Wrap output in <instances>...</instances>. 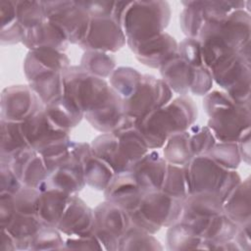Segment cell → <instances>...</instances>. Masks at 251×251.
<instances>
[{"mask_svg": "<svg viewBox=\"0 0 251 251\" xmlns=\"http://www.w3.org/2000/svg\"><path fill=\"white\" fill-rule=\"evenodd\" d=\"M44 108L29 85H12L1 94V120L23 123Z\"/></svg>", "mask_w": 251, "mask_h": 251, "instance_id": "8fae6325", "label": "cell"}, {"mask_svg": "<svg viewBox=\"0 0 251 251\" xmlns=\"http://www.w3.org/2000/svg\"><path fill=\"white\" fill-rule=\"evenodd\" d=\"M203 107L209 121L207 126L220 142H238L250 132V105L235 102L226 92L207 93Z\"/></svg>", "mask_w": 251, "mask_h": 251, "instance_id": "7a4b0ae2", "label": "cell"}, {"mask_svg": "<svg viewBox=\"0 0 251 251\" xmlns=\"http://www.w3.org/2000/svg\"><path fill=\"white\" fill-rule=\"evenodd\" d=\"M208 69L213 80L226 91L250 83V55L229 51L220 56Z\"/></svg>", "mask_w": 251, "mask_h": 251, "instance_id": "4fadbf2b", "label": "cell"}, {"mask_svg": "<svg viewBox=\"0 0 251 251\" xmlns=\"http://www.w3.org/2000/svg\"><path fill=\"white\" fill-rule=\"evenodd\" d=\"M224 200L215 192L201 191L190 193L182 201L183 217L208 218L224 213Z\"/></svg>", "mask_w": 251, "mask_h": 251, "instance_id": "484cf974", "label": "cell"}, {"mask_svg": "<svg viewBox=\"0 0 251 251\" xmlns=\"http://www.w3.org/2000/svg\"><path fill=\"white\" fill-rule=\"evenodd\" d=\"M144 192L137 184L130 172L115 174L112 180L104 190V196L126 212L137 209Z\"/></svg>", "mask_w": 251, "mask_h": 251, "instance_id": "ffe728a7", "label": "cell"}, {"mask_svg": "<svg viewBox=\"0 0 251 251\" xmlns=\"http://www.w3.org/2000/svg\"><path fill=\"white\" fill-rule=\"evenodd\" d=\"M238 148L241 159L249 164L250 160V132L246 133L238 142Z\"/></svg>", "mask_w": 251, "mask_h": 251, "instance_id": "816d5d0a", "label": "cell"}, {"mask_svg": "<svg viewBox=\"0 0 251 251\" xmlns=\"http://www.w3.org/2000/svg\"><path fill=\"white\" fill-rule=\"evenodd\" d=\"M197 39L201 43L213 42L249 55L250 16L244 10H234L223 17L207 20Z\"/></svg>", "mask_w": 251, "mask_h": 251, "instance_id": "5b68a950", "label": "cell"}, {"mask_svg": "<svg viewBox=\"0 0 251 251\" xmlns=\"http://www.w3.org/2000/svg\"><path fill=\"white\" fill-rule=\"evenodd\" d=\"M173 98V91L161 78L142 75L135 92L124 100V110L134 122L148 113L167 105Z\"/></svg>", "mask_w": 251, "mask_h": 251, "instance_id": "9c48e42d", "label": "cell"}, {"mask_svg": "<svg viewBox=\"0 0 251 251\" xmlns=\"http://www.w3.org/2000/svg\"><path fill=\"white\" fill-rule=\"evenodd\" d=\"M70 67V59L61 51L53 49L29 50L25 62V75L29 81L46 75L62 73Z\"/></svg>", "mask_w": 251, "mask_h": 251, "instance_id": "44dd1931", "label": "cell"}, {"mask_svg": "<svg viewBox=\"0 0 251 251\" xmlns=\"http://www.w3.org/2000/svg\"><path fill=\"white\" fill-rule=\"evenodd\" d=\"M76 149L85 183L92 188L104 191L115 176L114 171L105 161L93 153L90 144L78 142Z\"/></svg>", "mask_w": 251, "mask_h": 251, "instance_id": "603a6c76", "label": "cell"}, {"mask_svg": "<svg viewBox=\"0 0 251 251\" xmlns=\"http://www.w3.org/2000/svg\"><path fill=\"white\" fill-rule=\"evenodd\" d=\"M178 55L191 66L204 65L202 60L201 42L197 38L186 37L178 44Z\"/></svg>", "mask_w": 251, "mask_h": 251, "instance_id": "7bdbcfd3", "label": "cell"}, {"mask_svg": "<svg viewBox=\"0 0 251 251\" xmlns=\"http://www.w3.org/2000/svg\"><path fill=\"white\" fill-rule=\"evenodd\" d=\"M197 107L187 95L170 101L136 120L134 126L145 139L150 150L161 148L175 133L189 128L197 119Z\"/></svg>", "mask_w": 251, "mask_h": 251, "instance_id": "6da1fadb", "label": "cell"}, {"mask_svg": "<svg viewBox=\"0 0 251 251\" xmlns=\"http://www.w3.org/2000/svg\"><path fill=\"white\" fill-rule=\"evenodd\" d=\"M22 128L30 147L38 153L49 145L70 137V131L58 127L50 120L44 108L23 122Z\"/></svg>", "mask_w": 251, "mask_h": 251, "instance_id": "2e32d148", "label": "cell"}, {"mask_svg": "<svg viewBox=\"0 0 251 251\" xmlns=\"http://www.w3.org/2000/svg\"><path fill=\"white\" fill-rule=\"evenodd\" d=\"M43 226V222L38 216L24 215L16 211L6 229L14 237L17 250L29 249L30 241L37 230Z\"/></svg>", "mask_w": 251, "mask_h": 251, "instance_id": "4dcf8cb0", "label": "cell"}, {"mask_svg": "<svg viewBox=\"0 0 251 251\" xmlns=\"http://www.w3.org/2000/svg\"><path fill=\"white\" fill-rule=\"evenodd\" d=\"M184 8L179 16L180 27L187 37L197 38L199 32L207 21L206 14L199 1L182 2Z\"/></svg>", "mask_w": 251, "mask_h": 251, "instance_id": "d590c367", "label": "cell"}, {"mask_svg": "<svg viewBox=\"0 0 251 251\" xmlns=\"http://www.w3.org/2000/svg\"><path fill=\"white\" fill-rule=\"evenodd\" d=\"M79 4L91 18H108L113 17L116 2L86 1Z\"/></svg>", "mask_w": 251, "mask_h": 251, "instance_id": "bcb514c9", "label": "cell"}, {"mask_svg": "<svg viewBox=\"0 0 251 251\" xmlns=\"http://www.w3.org/2000/svg\"><path fill=\"white\" fill-rule=\"evenodd\" d=\"M65 248L69 249H104L103 245L93 233L87 236H71L65 241Z\"/></svg>", "mask_w": 251, "mask_h": 251, "instance_id": "7dc6e473", "label": "cell"}, {"mask_svg": "<svg viewBox=\"0 0 251 251\" xmlns=\"http://www.w3.org/2000/svg\"><path fill=\"white\" fill-rule=\"evenodd\" d=\"M0 173H1V192L0 193H9L16 194L24 185L13 172L11 167L7 163L0 162Z\"/></svg>", "mask_w": 251, "mask_h": 251, "instance_id": "f6af8a7d", "label": "cell"}, {"mask_svg": "<svg viewBox=\"0 0 251 251\" xmlns=\"http://www.w3.org/2000/svg\"><path fill=\"white\" fill-rule=\"evenodd\" d=\"M93 212L94 234L104 249L118 250L120 239L130 226L127 212L107 200L100 203Z\"/></svg>", "mask_w": 251, "mask_h": 251, "instance_id": "30bf717a", "label": "cell"}, {"mask_svg": "<svg viewBox=\"0 0 251 251\" xmlns=\"http://www.w3.org/2000/svg\"><path fill=\"white\" fill-rule=\"evenodd\" d=\"M85 184L82 167L77 156L76 142H75V157L51 172L39 190L54 188L72 195L79 192Z\"/></svg>", "mask_w": 251, "mask_h": 251, "instance_id": "7402d4cb", "label": "cell"}, {"mask_svg": "<svg viewBox=\"0 0 251 251\" xmlns=\"http://www.w3.org/2000/svg\"><path fill=\"white\" fill-rule=\"evenodd\" d=\"M16 213L13 195L9 193H0V223L1 227L5 228L12 221Z\"/></svg>", "mask_w": 251, "mask_h": 251, "instance_id": "c3c4849f", "label": "cell"}, {"mask_svg": "<svg viewBox=\"0 0 251 251\" xmlns=\"http://www.w3.org/2000/svg\"><path fill=\"white\" fill-rule=\"evenodd\" d=\"M64 93L79 107L83 114L104 105L115 90L99 76L83 71L79 66H70L63 72Z\"/></svg>", "mask_w": 251, "mask_h": 251, "instance_id": "8992f818", "label": "cell"}, {"mask_svg": "<svg viewBox=\"0 0 251 251\" xmlns=\"http://www.w3.org/2000/svg\"><path fill=\"white\" fill-rule=\"evenodd\" d=\"M215 144L216 139L208 126L192 125L168 138L164 145V158L169 164L183 167L194 157L207 154Z\"/></svg>", "mask_w": 251, "mask_h": 251, "instance_id": "52a82bcc", "label": "cell"}, {"mask_svg": "<svg viewBox=\"0 0 251 251\" xmlns=\"http://www.w3.org/2000/svg\"><path fill=\"white\" fill-rule=\"evenodd\" d=\"M56 227L61 233L69 236L93 234L94 212L76 194H72L67 209Z\"/></svg>", "mask_w": 251, "mask_h": 251, "instance_id": "ac0fdd59", "label": "cell"}, {"mask_svg": "<svg viewBox=\"0 0 251 251\" xmlns=\"http://www.w3.org/2000/svg\"><path fill=\"white\" fill-rule=\"evenodd\" d=\"M126 42L121 24L113 17L91 18L88 33L79 45L85 51L117 52Z\"/></svg>", "mask_w": 251, "mask_h": 251, "instance_id": "7c38bea8", "label": "cell"}, {"mask_svg": "<svg viewBox=\"0 0 251 251\" xmlns=\"http://www.w3.org/2000/svg\"><path fill=\"white\" fill-rule=\"evenodd\" d=\"M194 66L189 65L179 55L176 56L164 63L160 68L162 79L169 85L173 92L179 95H186L191 86L193 78Z\"/></svg>", "mask_w": 251, "mask_h": 251, "instance_id": "d4e9b609", "label": "cell"}, {"mask_svg": "<svg viewBox=\"0 0 251 251\" xmlns=\"http://www.w3.org/2000/svg\"><path fill=\"white\" fill-rule=\"evenodd\" d=\"M46 20L55 24L70 43L80 45L89 30L91 17L75 1H42Z\"/></svg>", "mask_w": 251, "mask_h": 251, "instance_id": "ba28073f", "label": "cell"}, {"mask_svg": "<svg viewBox=\"0 0 251 251\" xmlns=\"http://www.w3.org/2000/svg\"><path fill=\"white\" fill-rule=\"evenodd\" d=\"M129 220H130V226L140 228L142 230H145L151 234L156 233L161 227L158 226L157 225H155L154 223H152L149 219H147L139 210L138 208L127 212Z\"/></svg>", "mask_w": 251, "mask_h": 251, "instance_id": "681fc988", "label": "cell"}, {"mask_svg": "<svg viewBox=\"0 0 251 251\" xmlns=\"http://www.w3.org/2000/svg\"><path fill=\"white\" fill-rule=\"evenodd\" d=\"M138 210L160 227H169L179 222L182 215V201L164 191L144 193Z\"/></svg>", "mask_w": 251, "mask_h": 251, "instance_id": "5bb4252c", "label": "cell"}, {"mask_svg": "<svg viewBox=\"0 0 251 251\" xmlns=\"http://www.w3.org/2000/svg\"><path fill=\"white\" fill-rule=\"evenodd\" d=\"M41 191L37 188L23 186L13 195L16 211L24 215L38 216V206Z\"/></svg>", "mask_w": 251, "mask_h": 251, "instance_id": "b9f144b4", "label": "cell"}, {"mask_svg": "<svg viewBox=\"0 0 251 251\" xmlns=\"http://www.w3.org/2000/svg\"><path fill=\"white\" fill-rule=\"evenodd\" d=\"M233 240L238 246L239 250H250V223L238 226Z\"/></svg>", "mask_w": 251, "mask_h": 251, "instance_id": "f907efd6", "label": "cell"}, {"mask_svg": "<svg viewBox=\"0 0 251 251\" xmlns=\"http://www.w3.org/2000/svg\"><path fill=\"white\" fill-rule=\"evenodd\" d=\"M141 77L142 75L135 69L120 67L111 74L110 85L125 100L135 92Z\"/></svg>", "mask_w": 251, "mask_h": 251, "instance_id": "836d02e7", "label": "cell"}, {"mask_svg": "<svg viewBox=\"0 0 251 251\" xmlns=\"http://www.w3.org/2000/svg\"><path fill=\"white\" fill-rule=\"evenodd\" d=\"M70 196L71 194L54 188L41 191L38 217L43 224L56 227L67 209Z\"/></svg>", "mask_w": 251, "mask_h": 251, "instance_id": "f1b7e54d", "label": "cell"}, {"mask_svg": "<svg viewBox=\"0 0 251 251\" xmlns=\"http://www.w3.org/2000/svg\"><path fill=\"white\" fill-rule=\"evenodd\" d=\"M79 67L93 75L102 78L108 77L114 72L116 60L112 55L101 51H85L82 55Z\"/></svg>", "mask_w": 251, "mask_h": 251, "instance_id": "e575fe53", "label": "cell"}, {"mask_svg": "<svg viewBox=\"0 0 251 251\" xmlns=\"http://www.w3.org/2000/svg\"><path fill=\"white\" fill-rule=\"evenodd\" d=\"M213 81L212 74L205 65L194 66L193 78L189 91L195 95H206L211 90Z\"/></svg>", "mask_w": 251, "mask_h": 251, "instance_id": "ee69618b", "label": "cell"}, {"mask_svg": "<svg viewBox=\"0 0 251 251\" xmlns=\"http://www.w3.org/2000/svg\"><path fill=\"white\" fill-rule=\"evenodd\" d=\"M207 154L216 163L228 170H235L241 161L237 142H220L215 144Z\"/></svg>", "mask_w": 251, "mask_h": 251, "instance_id": "ab89813d", "label": "cell"}, {"mask_svg": "<svg viewBox=\"0 0 251 251\" xmlns=\"http://www.w3.org/2000/svg\"><path fill=\"white\" fill-rule=\"evenodd\" d=\"M65 248V241L61 232L55 226L43 224V226L33 235L29 249H62Z\"/></svg>", "mask_w": 251, "mask_h": 251, "instance_id": "60d3db41", "label": "cell"}, {"mask_svg": "<svg viewBox=\"0 0 251 251\" xmlns=\"http://www.w3.org/2000/svg\"><path fill=\"white\" fill-rule=\"evenodd\" d=\"M17 21L25 28H31L43 23L45 12L42 1H14Z\"/></svg>", "mask_w": 251, "mask_h": 251, "instance_id": "f35d334b", "label": "cell"}, {"mask_svg": "<svg viewBox=\"0 0 251 251\" xmlns=\"http://www.w3.org/2000/svg\"><path fill=\"white\" fill-rule=\"evenodd\" d=\"M168 162L155 151L149 150L130 169L134 179L144 193L162 188Z\"/></svg>", "mask_w": 251, "mask_h": 251, "instance_id": "d6986e66", "label": "cell"}, {"mask_svg": "<svg viewBox=\"0 0 251 251\" xmlns=\"http://www.w3.org/2000/svg\"><path fill=\"white\" fill-rule=\"evenodd\" d=\"M161 190L181 201L186 198L188 186L183 167L168 163Z\"/></svg>", "mask_w": 251, "mask_h": 251, "instance_id": "74e56055", "label": "cell"}, {"mask_svg": "<svg viewBox=\"0 0 251 251\" xmlns=\"http://www.w3.org/2000/svg\"><path fill=\"white\" fill-rule=\"evenodd\" d=\"M126 43L139 62L153 69H159L178 50L176 39L166 32L144 41Z\"/></svg>", "mask_w": 251, "mask_h": 251, "instance_id": "e0dca14e", "label": "cell"}, {"mask_svg": "<svg viewBox=\"0 0 251 251\" xmlns=\"http://www.w3.org/2000/svg\"><path fill=\"white\" fill-rule=\"evenodd\" d=\"M44 110L58 127L67 131H71L84 118L83 112L65 93L61 97L44 105Z\"/></svg>", "mask_w": 251, "mask_h": 251, "instance_id": "4316f807", "label": "cell"}, {"mask_svg": "<svg viewBox=\"0 0 251 251\" xmlns=\"http://www.w3.org/2000/svg\"><path fill=\"white\" fill-rule=\"evenodd\" d=\"M0 162L7 163L24 186L39 189L48 176L42 156L31 147L25 148Z\"/></svg>", "mask_w": 251, "mask_h": 251, "instance_id": "9a60e30c", "label": "cell"}, {"mask_svg": "<svg viewBox=\"0 0 251 251\" xmlns=\"http://www.w3.org/2000/svg\"><path fill=\"white\" fill-rule=\"evenodd\" d=\"M22 43L29 50L53 49L63 52L70 42L55 24L45 20L40 25L26 29Z\"/></svg>", "mask_w": 251, "mask_h": 251, "instance_id": "cb8c5ba5", "label": "cell"}, {"mask_svg": "<svg viewBox=\"0 0 251 251\" xmlns=\"http://www.w3.org/2000/svg\"><path fill=\"white\" fill-rule=\"evenodd\" d=\"M202 237L181 222L169 226L167 231V246L169 250L202 249Z\"/></svg>", "mask_w": 251, "mask_h": 251, "instance_id": "d6a6232c", "label": "cell"}, {"mask_svg": "<svg viewBox=\"0 0 251 251\" xmlns=\"http://www.w3.org/2000/svg\"><path fill=\"white\" fill-rule=\"evenodd\" d=\"M30 147L23 128L22 123L1 120V159H7L18 152Z\"/></svg>", "mask_w": 251, "mask_h": 251, "instance_id": "1f68e13d", "label": "cell"}, {"mask_svg": "<svg viewBox=\"0 0 251 251\" xmlns=\"http://www.w3.org/2000/svg\"><path fill=\"white\" fill-rule=\"evenodd\" d=\"M188 194L201 191L218 193L225 201L241 181L234 170H228L216 163L208 154L194 157L183 166Z\"/></svg>", "mask_w": 251, "mask_h": 251, "instance_id": "277c9868", "label": "cell"}, {"mask_svg": "<svg viewBox=\"0 0 251 251\" xmlns=\"http://www.w3.org/2000/svg\"><path fill=\"white\" fill-rule=\"evenodd\" d=\"M162 246L153 234L132 226L119 242L118 250H160Z\"/></svg>", "mask_w": 251, "mask_h": 251, "instance_id": "8d00e7d4", "label": "cell"}, {"mask_svg": "<svg viewBox=\"0 0 251 251\" xmlns=\"http://www.w3.org/2000/svg\"><path fill=\"white\" fill-rule=\"evenodd\" d=\"M224 213L236 225L250 223V181H240L224 201Z\"/></svg>", "mask_w": 251, "mask_h": 251, "instance_id": "83f0119b", "label": "cell"}, {"mask_svg": "<svg viewBox=\"0 0 251 251\" xmlns=\"http://www.w3.org/2000/svg\"><path fill=\"white\" fill-rule=\"evenodd\" d=\"M171 9L164 1L126 2L120 19L126 42L144 41L164 32Z\"/></svg>", "mask_w": 251, "mask_h": 251, "instance_id": "3957f363", "label": "cell"}, {"mask_svg": "<svg viewBox=\"0 0 251 251\" xmlns=\"http://www.w3.org/2000/svg\"><path fill=\"white\" fill-rule=\"evenodd\" d=\"M90 146L93 153L105 161L115 174L129 172L130 169L122 157L118 138L114 132L98 135L92 140Z\"/></svg>", "mask_w": 251, "mask_h": 251, "instance_id": "f546056e", "label": "cell"}, {"mask_svg": "<svg viewBox=\"0 0 251 251\" xmlns=\"http://www.w3.org/2000/svg\"><path fill=\"white\" fill-rule=\"evenodd\" d=\"M1 250H17L16 242L14 237L10 234V232L6 229L2 228V243H1Z\"/></svg>", "mask_w": 251, "mask_h": 251, "instance_id": "f5cc1de1", "label": "cell"}]
</instances>
